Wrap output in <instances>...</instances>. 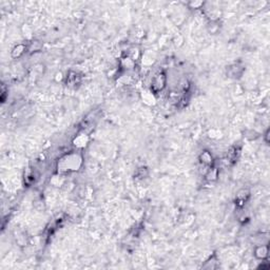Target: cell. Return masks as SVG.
Here are the masks:
<instances>
[{
    "mask_svg": "<svg viewBox=\"0 0 270 270\" xmlns=\"http://www.w3.org/2000/svg\"><path fill=\"white\" fill-rule=\"evenodd\" d=\"M165 86V75L164 74H159L157 75L154 78V84H153V88H154L156 91H159L162 90Z\"/></svg>",
    "mask_w": 270,
    "mask_h": 270,
    "instance_id": "obj_1",
    "label": "cell"
},
{
    "mask_svg": "<svg viewBox=\"0 0 270 270\" xmlns=\"http://www.w3.org/2000/svg\"><path fill=\"white\" fill-rule=\"evenodd\" d=\"M202 157H203V160H202V162H203L204 164H211V155L209 154V153L205 152L203 155H202Z\"/></svg>",
    "mask_w": 270,
    "mask_h": 270,
    "instance_id": "obj_2",
    "label": "cell"
}]
</instances>
